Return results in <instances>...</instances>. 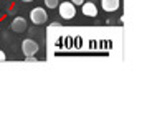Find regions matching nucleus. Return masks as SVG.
<instances>
[{
  "label": "nucleus",
  "mask_w": 152,
  "mask_h": 117,
  "mask_svg": "<svg viewBox=\"0 0 152 117\" xmlns=\"http://www.w3.org/2000/svg\"><path fill=\"white\" fill-rule=\"evenodd\" d=\"M58 7H60L61 18H65V20L75 18V15H76V5L73 4V2H63V4H60Z\"/></svg>",
  "instance_id": "f257e3e1"
},
{
  "label": "nucleus",
  "mask_w": 152,
  "mask_h": 117,
  "mask_svg": "<svg viewBox=\"0 0 152 117\" xmlns=\"http://www.w3.org/2000/svg\"><path fill=\"white\" fill-rule=\"evenodd\" d=\"M30 20L35 25H43V23L48 22V15H46V10L42 7H37L30 12Z\"/></svg>",
  "instance_id": "f03ea898"
},
{
  "label": "nucleus",
  "mask_w": 152,
  "mask_h": 117,
  "mask_svg": "<svg viewBox=\"0 0 152 117\" xmlns=\"http://www.w3.org/2000/svg\"><path fill=\"white\" fill-rule=\"evenodd\" d=\"M22 51L25 56H35V53L38 51V43L33 40H25L22 43Z\"/></svg>",
  "instance_id": "7ed1b4c3"
},
{
  "label": "nucleus",
  "mask_w": 152,
  "mask_h": 117,
  "mask_svg": "<svg viewBox=\"0 0 152 117\" xmlns=\"http://www.w3.org/2000/svg\"><path fill=\"white\" fill-rule=\"evenodd\" d=\"M12 30L15 33H22V31L27 30V20L22 18V17H17L13 22H12Z\"/></svg>",
  "instance_id": "20e7f679"
},
{
  "label": "nucleus",
  "mask_w": 152,
  "mask_h": 117,
  "mask_svg": "<svg viewBox=\"0 0 152 117\" xmlns=\"http://www.w3.org/2000/svg\"><path fill=\"white\" fill-rule=\"evenodd\" d=\"M121 5V0H101V7L104 12H116Z\"/></svg>",
  "instance_id": "39448f33"
},
{
  "label": "nucleus",
  "mask_w": 152,
  "mask_h": 117,
  "mask_svg": "<svg viewBox=\"0 0 152 117\" xmlns=\"http://www.w3.org/2000/svg\"><path fill=\"white\" fill-rule=\"evenodd\" d=\"M81 10H83V15L86 17H96L98 15V8H96V5L93 4V2H84L83 5H81Z\"/></svg>",
  "instance_id": "423d86ee"
},
{
  "label": "nucleus",
  "mask_w": 152,
  "mask_h": 117,
  "mask_svg": "<svg viewBox=\"0 0 152 117\" xmlns=\"http://www.w3.org/2000/svg\"><path fill=\"white\" fill-rule=\"evenodd\" d=\"M45 5H46V8H58L60 2L58 0H45Z\"/></svg>",
  "instance_id": "0eeeda50"
},
{
  "label": "nucleus",
  "mask_w": 152,
  "mask_h": 117,
  "mask_svg": "<svg viewBox=\"0 0 152 117\" xmlns=\"http://www.w3.org/2000/svg\"><path fill=\"white\" fill-rule=\"evenodd\" d=\"M71 2H73L75 5H83V4H84V0H71Z\"/></svg>",
  "instance_id": "6e6552de"
},
{
  "label": "nucleus",
  "mask_w": 152,
  "mask_h": 117,
  "mask_svg": "<svg viewBox=\"0 0 152 117\" xmlns=\"http://www.w3.org/2000/svg\"><path fill=\"white\" fill-rule=\"evenodd\" d=\"M0 61H5V53L4 51H0Z\"/></svg>",
  "instance_id": "1a4fd4ad"
},
{
  "label": "nucleus",
  "mask_w": 152,
  "mask_h": 117,
  "mask_svg": "<svg viewBox=\"0 0 152 117\" xmlns=\"http://www.w3.org/2000/svg\"><path fill=\"white\" fill-rule=\"evenodd\" d=\"M22 2H33V0H22Z\"/></svg>",
  "instance_id": "9d476101"
}]
</instances>
